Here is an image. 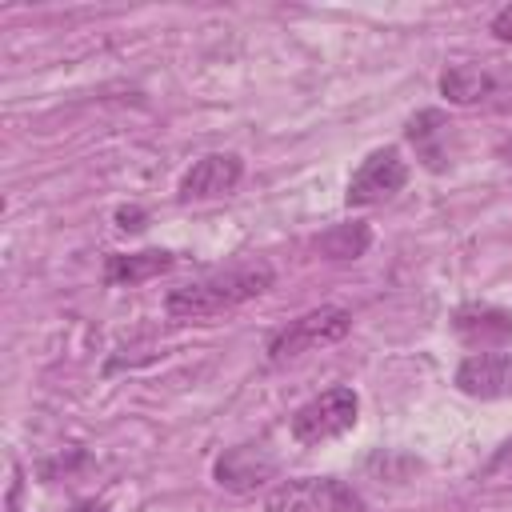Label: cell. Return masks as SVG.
Returning <instances> with one entry per match:
<instances>
[{
  "mask_svg": "<svg viewBox=\"0 0 512 512\" xmlns=\"http://www.w3.org/2000/svg\"><path fill=\"white\" fill-rule=\"evenodd\" d=\"M276 272L272 264L264 260H252V264H236L228 272H212L204 280H192V284H180L168 292L164 308L168 316H180V320H204V316H220V312H232L256 296H264L272 288Z\"/></svg>",
  "mask_w": 512,
  "mask_h": 512,
  "instance_id": "cell-1",
  "label": "cell"
},
{
  "mask_svg": "<svg viewBox=\"0 0 512 512\" xmlns=\"http://www.w3.org/2000/svg\"><path fill=\"white\" fill-rule=\"evenodd\" d=\"M264 512H364V500L352 484L336 476H300V480H280Z\"/></svg>",
  "mask_w": 512,
  "mask_h": 512,
  "instance_id": "cell-2",
  "label": "cell"
},
{
  "mask_svg": "<svg viewBox=\"0 0 512 512\" xmlns=\"http://www.w3.org/2000/svg\"><path fill=\"white\" fill-rule=\"evenodd\" d=\"M348 328H352V312L332 308V304H328V308H312V312H304L300 320H292L288 328H280V332L268 340V360H272V364L296 360V356H304V352H316V348H324V344L344 340Z\"/></svg>",
  "mask_w": 512,
  "mask_h": 512,
  "instance_id": "cell-3",
  "label": "cell"
},
{
  "mask_svg": "<svg viewBox=\"0 0 512 512\" xmlns=\"http://www.w3.org/2000/svg\"><path fill=\"white\" fill-rule=\"evenodd\" d=\"M356 412H360V400L352 388H328L320 396H312L308 404H300L292 412V436L300 444H324V440H336L344 436L352 424H356Z\"/></svg>",
  "mask_w": 512,
  "mask_h": 512,
  "instance_id": "cell-4",
  "label": "cell"
},
{
  "mask_svg": "<svg viewBox=\"0 0 512 512\" xmlns=\"http://www.w3.org/2000/svg\"><path fill=\"white\" fill-rule=\"evenodd\" d=\"M404 184H408V160L400 156V148H376L352 172L344 200H348V208H368V204L396 196Z\"/></svg>",
  "mask_w": 512,
  "mask_h": 512,
  "instance_id": "cell-5",
  "label": "cell"
},
{
  "mask_svg": "<svg viewBox=\"0 0 512 512\" xmlns=\"http://www.w3.org/2000/svg\"><path fill=\"white\" fill-rule=\"evenodd\" d=\"M240 176H244V160H240V156H232V152H208V156H200V160L184 172L176 196H180L184 204H188V200H216V196L236 192Z\"/></svg>",
  "mask_w": 512,
  "mask_h": 512,
  "instance_id": "cell-6",
  "label": "cell"
},
{
  "mask_svg": "<svg viewBox=\"0 0 512 512\" xmlns=\"http://www.w3.org/2000/svg\"><path fill=\"white\" fill-rule=\"evenodd\" d=\"M456 388L476 400H504L512 396V352H476L464 356L456 368Z\"/></svg>",
  "mask_w": 512,
  "mask_h": 512,
  "instance_id": "cell-7",
  "label": "cell"
},
{
  "mask_svg": "<svg viewBox=\"0 0 512 512\" xmlns=\"http://www.w3.org/2000/svg\"><path fill=\"white\" fill-rule=\"evenodd\" d=\"M276 476V456L264 444H236L216 460V484L228 492H256Z\"/></svg>",
  "mask_w": 512,
  "mask_h": 512,
  "instance_id": "cell-8",
  "label": "cell"
},
{
  "mask_svg": "<svg viewBox=\"0 0 512 512\" xmlns=\"http://www.w3.org/2000/svg\"><path fill=\"white\" fill-rule=\"evenodd\" d=\"M452 328H456V336L468 348H480V352H496L500 344L512 340V316L504 308H492V304H464V308H456Z\"/></svg>",
  "mask_w": 512,
  "mask_h": 512,
  "instance_id": "cell-9",
  "label": "cell"
},
{
  "mask_svg": "<svg viewBox=\"0 0 512 512\" xmlns=\"http://www.w3.org/2000/svg\"><path fill=\"white\" fill-rule=\"evenodd\" d=\"M176 260H172V252H164V248H148V252H112L108 260H104V280L108 284H140V280H152V276H160V272H168Z\"/></svg>",
  "mask_w": 512,
  "mask_h": 512,
  "instance_id": "cell-10",
  "label": "cell"
},
{
  "mask_svg": "<svg viewBox=\"0 0 512 512\" xmlns=\"http://www.w3.org/2000/svg\"><path fill=\"white\" fill-rule=\"evenodd\" d=\"M440 92L452 104H480L496 96V76L484 64H452L440 72Z\"/></svg>",
  "mask_w": 512,
  "mask_h": 512,
  "instance_id": "cell-11",
  "label": "cell"
},
{
  "mask_svg": "<svg viewBox=\"0 0 512 512\" xmlns=\"http://www.w3.org/2000/svg\"><path fill=\"white\" fill-rule=\"evenodd\" d=\"M408 140L416 144L420 160H424L432 172L448 168V152L440 148V140H448V124H444V116H440L436 108H428V112H416V116L408 120Z\"/></svg>",
  "mask_w": 512,
  "mask_h": 512,
  "instance_id": "cell-12",
  "label": "cell"
},
{
  "mask_svg": "<svg viewBox=\"0 0 512 512\" xmlns=\"http://www.w3.org/2000/svg\"><path fill=\"white\" fill-rule=\"evenodd\" d=\"M368 240H372L368 224H336V228H328V232L316 240V248H320L328 260H356V256H364Z\"/></svg>",
  "mask_w": 512,
  "mask_h": 512,
  "instance_id": "cell-13",
  "label": "cell"
},
{
  "mask_svg": "<svg viewBox=\"0 0 512 512\" xmlns=\"http://www.w3.org/2000/svg\"><path fill=\"white\" fill-rule=\"evenodd\" d=\"M492 36H496V40H512V4H504V8L492 16Z\"/></svg>",
  "mask_w": 512,
  "mask_h": 512,
  "instance_id": "cell-14",
  "label": "cell"
},
{
  "mask_svg": "<svg viewBox=\"0 0 512 512\" xmlns=\"http://www.w3.org/2000/svg\"><path fill=\"white\" fill-rule=\"evenodd\" d=\"M116 224H120L124 232H140V228H144V212H140V208H120V212H116Z\"/></svg>",
  "mask_w": 512,
  "mask_h": 512,
  "instance_id": "cell-15",
  "label": "cell"
},
{
  "mask_svg": "<svg viewBox=\"0 0 512 512\" xmlns=\"http://www.w3.org/2000/svg\"><path fill=\"white\" fill-rule=\"evenodd\" d=\"M72 512H108V508H104V504H96V500H84V504H76Z\"/></svg>",
  "mask_w": 512,
  "mask_h": 512,
  "instance_id": "cell-16",
  "label": "cell"
},
{
  "mask_svg": "<svg viewBox=\"0 0 512 512\" xmlns=\"http://www.w3.org/2000/svg\"><path fill=\"white\" fill-rule=\"evenodd\" d=\"M500 156H504V164H512V140H508V144H500Z\"/></svg>",
  "mask_w": 512,
  "mask_h": 512,
  "instance_id": "cell-17",
  "label": "cell"
}]
</instances>
